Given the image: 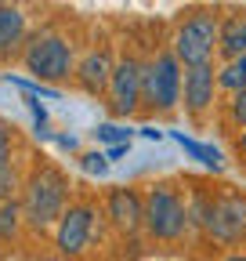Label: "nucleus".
I'll use <instances>...</instances> for the list:
<instances>
[{
  "mask_svg": "<svg viewBox=\"0 0 246 261\" xmlns=\"http://www.w3.org/2000/svg\"><path fill=\"white\" fill-rule=\"evenodd\" d=\"M66 192H69L66 174H62L58 167H51V163H40L22 185L25 221L33 228H47V225L62 221V214H66Z\"/></svg>",
  "mask_w": 246,
  "mask_h": 261,
  "instance_id": "1",
  "label": "nucleus"
},
{
  "mask_svg": "<svg viewBox=\"0 0 246 261\" xmlns=\"http://www.w3.org/2000/svg\"><path fill=\"white\" fill-rule=\"evenodd\" d=\"M145 228L152 240H181L189 228V203L181 200V192L167 181L152 185L145 192Z\"/></svg>",
  "mask_w": 246,
  "mask_h": 261,
  "instance_id": "2",
  "label": "nucleus"
},
{
  "mask_svg": "<svg viewBox=\"0 0 246 261\" xmlns=\"http://www.w3.org/2000/svg\"><path fill=\"white\" fill-rule=\"evenodd\" d=\"M221 40V22L218 15L206 11H192V18H184L177 37H174V55L184 69H196V65H210L213 51H218Z\"/></svg>",
  "mask_w": 246,
  "mask_h": 261,
  "instance_id": "3",
  "label": "nucleus"
},
{
  "mask_svg": "<svg viewBox=\"0 0 246 261\" xmlns=\"http://www.w3.org/2000/svg\"><path fill=\"white\" fill-rule=\"evenodd\" d=\"M22 62L37 80H66L69 73H76L73 44L66 37H58V33H37V37L29 40Z\"/></svg>",
  "mask_w": 246,
  "mask_h": 261,
  "instance_id": "4",
  "label": "nucleus"
},
{
  "mask_svg": "<svg viewBox=\"0 0 246 261\" xmlns=\"http://www.w3.org/2000/svg\"><path fill=\"white\" fill-rule=\"evenodd\" d=\"M181 94H184L181 62H177L174 51H160L156 58L145 65V91H141L145 106L167 113V109H174V106L181 102Z\"/></svg>",
  "mask_w": 246,
  "mask_h": 261,
  "instance_id": "5",
  "label": "nucleus"
},
{
  "mask_svg": "<svg viewBox=\"0 0 246 261\" xmlns=\"http://www.w3.org/2000/svg\"><path fill=\"white\" fill-rule=\"evenodd\" d=\"M206 236L221 247H235L246 240V196L242 192H218L213 196Z\"/></svg>",
  "mask_w": 246,
  "mask_h": 261,
  "instance_id": "6",
  "label": "nucleus"
},
{
  "mask_svg": "<svg viewBox=\"0 0 246 261\" xmlns=\"http://www.w3.org/2000/svg\"><path fill=\"white\" fill-rule=\"evenodd\" d=\"M145 65L134 58V55H123L112 69V80H109V106L116 116H131L145 98Z\"/></svg>",
  "mask_w": 246,
  "mask_h": 261,
  "instance_id": "7",
  "label": "nucleus"
},
{
  "mask_svg": "<svg viewBox=\"0 0 246 261\" xmlns=\"http://www.w3.org/2000/svg\"><path fill=\"white\" fill-rule=\"evenodd\" d=\"M95 218H98V211L90 207V203L66 207V214H62V221L54 228V247L66 254V257L83 254L87 243H90V236H95Z\"/></svg>",
  "mask_w": 246,
  "mask_h": 261,
  "instance_id": "8",
  "label": "nucleus"
},
{
  "mask_svg": "<svg viewBox=\"0 0 246 261\" xmlns=\"http://www.w3.org/2000/svg\"><path fill=\"white\" fill-rule=\"evenodd\" d=\"M105 211H109V221L127 236H134L138 228H145V200L127 185H119V189H112L105 196Z\"/></svg>",
  "mask_w": 246,
  "mask_h": 261,
  "instance_id": "9",
  "label": "nucleus"
},
{
  "mask_svg": "<svg viewBox=\"0 0 246 261\" xmlns=\"http://www.w3.org/2000/svg\"><path fill=\"white\" fill-rule=\"evenodd\" d=\"M218 76H213V65H196V69H184V109L192 116L206 113L213 106V94H218Z\"/></svg>",
  "mask_w": 246,
  "mask_h": 261,
  "instance_id": "10",
  "label": "nucleus"
},
{
  "mask_svg": "<svg viewBox=\"0 0 246 261\" xmlns=\"http://www.w3.org/2000/svg\"><path fill=\"white\" fill-rule=\"evenodd\" d=\"M112 69H116V62H112L109 47H98V51L83 55V62L76 65V80L87 94H102V91H109Z\"/></svg>",
  "mask_w": 246,
  "mask_h": 261,
  "instance_id": "11",
  "label": "nucleus"
},
{
  "mask_svg": "<svg viewBox=\"0 0 246 261\" xmlns=\"http://www.w3.org/2000/svg\"><path fill=\"white\" fill-rule=\"evenodd\" d=\"M218 51H221L225 58H239V55H246V11H232V15L221 22Z\"/></svg>",
  "mask_w": 246,
  "mask_h": 261,
  "instance_id": "12",
  "label": "nucleus"
},
{
  "mask_svg": "<svg viewBox=\"0 0 246 261\" xmlns=\"http://www.w3.org/2000/svg\"><path fill=\"white\" fill-rule=\"evenodd\" d=\"M22 40H25V15L15 4L0 8V55H11V47Z\"/></svg>",
  "mask_w": 246,
  "mask_h": 261,
  "instance_id": "13",
  "label": "nucleus"
},
{
  "mask_svg": "<svg viewBox=\"0 0 246 261\" xmlns=\"http://www.w3.org/2000/svg\"><path fill=\"white\" fill-rule=\"evenodd\" d=\"M218 87H221V91H228V94H235V91H242V87H246V55L228 58V62L221 65V73H218Z\"/></svg>",
  "mask_w": 246,
  "mask_h": 261,
  "instance_id": "14",
  "label": "nucleus"
},
{
  "mask_svg": "<svg viewBox=\"0 0 246 261\" xmlns=\"http://www.w3.org/2000/svg\"><path fill=\"white\" fill-rule=\"evenodd\" d=\"M22 203L18 200H8V203H0V243H11L18 236V228H22Z\"/></svg>",
  "mask_w": 246,
  "mask_h": 261,
  "instance_id": "15",
  "label": "nucleus"
},
{
  "mask_svg": "<svg viewBox=\"0 0 246 261\" xmlns=\"http://www.w3.org/2000/svg\"><path fill=\"white\" fill-rule=\"evenodd\" d=\"M177 145L189 152V156H196L199 163H206L210 171H221L225 163H221V152L213 149V145H203V142H192V138H184V135H177Z\"/></svg>",
  "mask_w": 246,
  "mask_h": 261,
  "instance_id": "16",
  "label": "nucleus"
},
{
  "mask_svg": "<svg viewBox=\"0 0 246 261\" xmlns=\"http://www.w3.org/2000/svg\"><path fill=\"white\" fill-rule=\"evenodd\" d=\"M15 189H22V181H18V167H15V163H8V167H0V203L15 200Z\"/></svg>",
  "mask_w": 246,
  "mask_h": 261,
  "instance_id": "17",
  "label": "nucleus"
},
{
  "mask_svg": "<svg viewBox=\"0 0 246 261\" xmlns=\"http://www.w3.org/2000/svg\"><path fill=\"white\" fill-rule=\"evenodd\" d=\"M228 116H232V123H239V127L246 130V87L232 94V102H228Z\"/></svg>",
  "mask_w": 246,
  "mask_h": 261,
  "instance_id": "18",
  "label": "nucleus"
},
{
  "mask_svg": "<svg viewBox=\"0 0 246 261\" xmlns=\"http://www.w3.org/2000/svg\"><path fill=\"white\" fill-rule=\"evenodd\" d=\"M8 163H11V130L0 120V167H8Z\"/></svg>",
  "mask_w": 246,
  "mask_h": 261,
  "instance_id": "19",
  "label": "nucleus"
},
{
  "mask_svg": "<svg viewBox=\"0 0 246 261\" xmlns=\"http://www.w3.org/2000/svg\"><path fill=\"white\" fill-rule=\"evenodd\" d=\"M98 138H102V142H116V145H123V142H127V130H119V127L105 123V127H98Z\"/></svg>",
  "mask_w": 246,
  "mask_h": 261,
  "instance_id": "20",
  "label": "nucleus"
},
{
  "mask_svg": "<svg viewBox=\"0 0 246 261\" xmlns=\"http://www.w3.org/2000/svg\"><path fill=\"white\" fill-rule=\"evenodd\" d=\"M83 167H87V171H98V174H105V167H109V163H105V156H102V152H87V156H83Z\"/></svg>",
  "mask_w": 246,
  "mask_h": 261,
  "instance_id": "21",
  "label": "nucleus"
},
{
  "mask_svg": "<svg viewBox=\"0 0 246 261\" xmlns=\"http://www.w3.org/2000/svg\"><path fill=\"white\" fill-rule=\"evenodd\" d=\"M127 145H131V142H123V145H112V149H109V156H112V160H116V156H123V152H127Z\"/></svg>",
  "mask_w": 246,
  "mask_h": 261,
  "instance_id": "22",
  "label": "nucleus"
},
{
  "mask_svg": "<svg viewBox=\"0 0 246 261\" xmlns=\"http://www.w3.org/2000/svg\"><path fill=\"white\" fill-rule=\"evenodd\" d=\"M239 152H242V160H246V130L239 135Z\"/></svg>",
  "mask_w": 246,
  "mask_h": 261,
  "instance_id": "23",
  "label": "nucleus"
},
{
  "mask_svg": "<svg viewBox=\"0 0 246 261\" xmlns=\"http://www.w3.org/2000/svg\"><path fill=\"white\" fill-rule=\"evenodd\" d=\"M225 261H246V254H242V250H235V254H228Z\"/></svg>",
  "mask_w": 246,
  "mask_h": 261,
  "instance_id": "24",
  "label": "nucleus"
},
{
  "mask_svg": "<svg viewBox=\"0 0 246 261\" xmlns=\"http://www.w3.org/2000/svg\"><path fill=\"white\" fill-rule=\"evenodd\" d=\"M0 8H11V0H0Z\"/></svg>",
  "mask_w": 246,
  "mask_h": 261,
  "instance_id": "25",
  "label": "nucleus"
}]
</instances>
